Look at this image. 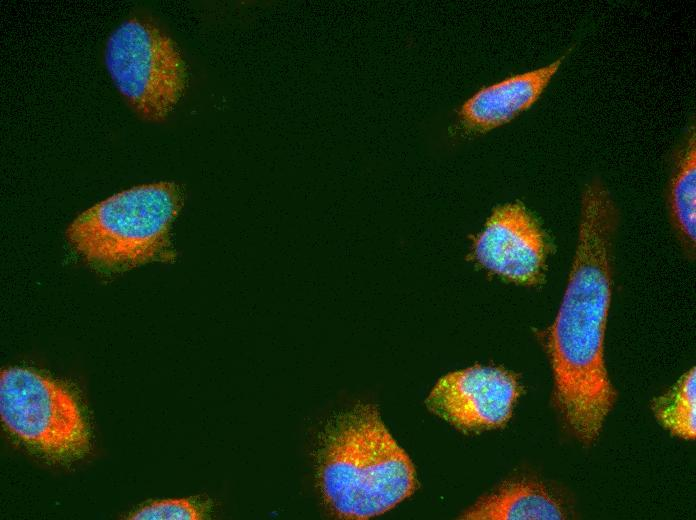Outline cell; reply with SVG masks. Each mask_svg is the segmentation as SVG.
Returning a JSON list of instances; mask_svg holds the SVG:
<instances>
[{
    "instance_id": "6da1fadb",
    "label": "cell",
    "mask_w": 696,
    "mask_h": 520,
    "mask_svg": "<svg viewBox=\"0 0 696 520\" xmlns=\"http://www.w3.org/2000/svg\"><path fill=\"white\" fill-rule=\"evenodd\" d=\"M617 214L598 182L586 188L568 284L548 336L554 404L565 427L594 442L616 399L604 362Z\"/></svg>"
},
{
    "instance_id": "7a4b0ae2",
    "label": "cell",
    "mask_w": 696,
    "mask_h": 520,
    "mask_svg": "<svg viewBox=\"0 0 696 520\" xmlns=\"http://www.w3.org/2000/svg\"><path fill=\"white\" fill-rule=\"evenodd\" d=\"M318 484L338 517L381 515L416 489L414 466L378 410L358 405L326 429L318 451Z\"/></svg>"
},
{
    "instance_id": "3957f363",
    "label": "cell",
    "mask_w": 696,
    "mask_h": 520,
    "mask_svg": "<svg viewBox=\"0 0 696 520\" xmlns=\"http://www.w3.org/2000/svg\"><path fill=\"white\" fill-rule=\"evenodd\" d=\"M184 203L172 181L118 192L83 211L67 227L72 249L98 274H121L152 262H174L172 226Z\"/></svg>"
},
{
    "instance_id": "277c9868",
    "label": "cell",
    "mask_w": 696,
    "mask_h": 520,
    "mask_svg": "<svg viewBox=\"0 0 696 520\" xmlns=\"http://www.w3.org/2000/svg\"><path fill=\"white\" fill-rule=\"evenodd\" d=\"M0 415L10 434L45 460L69 464L90 451V427L75 394L33 369L2 370Z\"/></svg>"
},
{
    "instance_id": "5b68a950",
    "label": "cell",
    "mask_w": 696,
    "mask_h": 520,
    "mask_svg": "<svg viewBox=\"0 0 696 520\" xmlns=\"http://www.w3.org/2000/svg\"><path fill=\"white\" fill-rule=\"evenodd\" d=\"M105 65L116 88L143 119L163 121L183 96L188 71L175 42L153 22L132 17L109 36Z\"/></svg>"
},
{
    "instance_id": "8992f818",
    "label": "cell",
    "mask_w": 696,
    "mask_h": 520,
    "mask_svg": "<svg viewBox=\"0 0 696 520\" xmlns=\"http://www.w3.org/2000/svg\"><path fill=\"white\" fill-rule=\"evenodd\" d=\"M521 393L517 377L476 365L441 377L426 399L430 411L463 431L503 427Z\"/></svg>"
},
{
    "instance_id": "52a82bcc",
    "label": "cell",
    "mask_w": 696,
    "mask_h": 520,
    "mask_svg": "<svg viewBox=\"0 0 696 520\" xmlns=\"http://www.w3.org/2000/svg\"><path fill=\"white\" fill-rule=\"evenodd\" d=\"M474 254L486 269L520 284H536L543 277L544 235L534 217L520 203L496 208L475 240Z\"/></svg>"
},
{
    "instance_id": "ba28073f",
    "label": "cell",
    "mask_w": 696,
    "mask_h": 520,
    "mask_svg": "<svg viewBox=\"0 0 696 520\" xmlns=\"http://www.w3.org/2000/svg\"><path fill=\"white\" fill-rule=\"evenodd\" d=\"M563 59L481 88L458 110L459 128L468 134H481L510 122L539 99Z\"/></svg>"
},
{
    "instance_id": "9c48e42d",
    "label": "cell",
    "mask_w": 696,
    "mask_h": 520,
    "mask_svg": "<svg viewBox=\"0 0 696 520\" xmlns=\"http://www.w3.org/2000/svg\"><path fill=\"white\" fill-rule=\"evenodd\" d=\"M565 517L560 500L543 484L530 480L502 485L479 499L461 516L478 520H556Z\"/></svg>"
},
{
    "instance_id": "30bf717a",
    "label": "cell",
    "mask_w": 696,
    "mask_h": 520,
    "mask_svg": "<svg viewBox=\"0 0 696 520\" xmlns=\"http://www.w3.org/2000/svg\"><path fill=\"white\" fill-rule=\"evenodd\" d=\"M660 423L671 433L684 439L696 436V373L695 367L685 373L665 394L652 404Z\"/></svg>"
},
{
    "instance_id": "8fae6325",
    "label": "cell",
    "mask_w": 696,
    "mask_h": 520,
    "mask_svg": "<svg viewBox=\"0 0 696 520\" xmlns=\"http://www.w3.org/2000/svg\"><path fill=\"white\" fill-rule=\"evenodd\" d=\"M695 135L680 160L677 173L671 187V211L680 233L689 243H695L696 212V163Z\"/></svg>"
},
{
    "instance_id": "7c38bea8",
    "label": "cell",
    "mask_w": 696,
    "mask_h": 520,
    "mask_svg": "<svg viewBox=\"0 0 696 520\" xmlns=\"http://www.w3.org/2000/svg\"><path fill=\"white\" fill-rule=\"evenodd\" d=\"M211 502L195 498L165 499L147 503L131 512L134 520H198L210 515Z\"/></svg>"
}]
</instances>
